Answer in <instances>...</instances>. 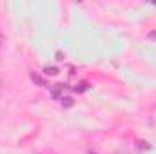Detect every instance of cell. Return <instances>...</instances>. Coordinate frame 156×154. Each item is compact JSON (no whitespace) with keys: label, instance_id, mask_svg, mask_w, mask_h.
<instances>
[{"label":"cell","instance_id":"6","mask_svg":"<svg viewBox=\"0 0 156 154\" xmlns=\"http://www.w3.org/2000/svg\"><path fill=\"white\" fill-rule=\"evenodd\" d=\"M2 89H4V83H2V80H0V93H2Z\"/></svg>","mask_w":156,"mask_h":154},{"label":"cell","instance_id":"4","mask_svg":"<svg viewBox=\"0 0 156 154\" xmlns=\"http://www.w3.org/2000/svg\"><path fill=\"white\" fill-rule=\"evenodd\" d=\"M62 105L71 107V105H73V100H71V98H62Z\"/></svg>","mask_w":156,"mask_h":154},{"label":"cell","instance_id":"5","mask_svg":"<svg viewBox=\"0 0 156 154\" xmlns=\"http://www.w3.org/2000/svg\"><path fill=\"white\" fill-rule=\"evenodd\" d=\"M147 38H149V40H153V42H156V31H151V33L147 35Z\"/></svg>","mask_w":156,"mask_h":154},{"label":"cell","instance_id":"3","mask_svg":"<svg viewBox=\"0 0 156 154\" xmlns=\"http://www.w3.org/2000/svg\"><path fill=\"white\" fill-rule=\"evenodd\" d=\"M45 73H47V75H51V76H55V75H58V69H56V67H47V69H45Z\"/></svg>","mask_w":156,"mask_h":154},{"label":"cell","instance_id":"1","mask_svg":"<svg viewBox=\"0 0 156 154\" xmlns=\"http://www.w3.org/2000/svg\"><path fill=\"white\" fill-rule=\"evenodd\" d=\"M31 80H33L35 83H38V85H42V87H45V85H47V83H45V80H44V78L40 76L38 73H31Z\"/></svg>","mask_w":156,"mask_h":154},{"label":"cell","instance_id":"2","mask_svg":"<svg viewBox=\"0 0 156 154\" xmlns=\"http://www.w3.org/2000/svg\"><path fill=\"white\" fill-rule=\"evenodd\" d=\"M4 45H5V38H4V35H0V58L4 54Z\"/></svg>","mask_w":156,"mask_h":154}]
</instances>
